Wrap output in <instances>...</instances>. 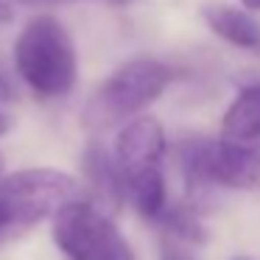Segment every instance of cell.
I'll return each instance as SVG.
<instances>
[{"instance_id":"cell-15","label":"cell","mask_w":260,"mask_h":260,"mask_svg":"<svg viewBox=\"0 0 260 260\" xmlns=\"http://www.w3.org/2000/svg\"><path fill=\"white\" fill-rule=\"evenodd\" d=\"M12 3H23V6L45 9V6H62V3H73V0H12Z\"/></svg>"},{"instance_id":"cell-13","label":"cell","mask_w":260,"mask_h":260,"mask_svg":"<svg viewBox=\"0 0 260 260\" xmlns=\"http://www.w3.org/2000/svg\"><path fill=\"white\" fill-rule=\"evenodd\" d=\"M9 104H0V137H6L9 132H12V126H14V118H12V112H9Z\"/></svg>"},{"instance_id":"cell-18","label":"cell","mask_w":260,"mask_h":260,"mask_svg":"<svg viewBox=\"0 0 260 260\" xmlns=\"http://www.w3.org/2000/svg\"><path fill=\"white\" fill-rule=\"evenodd\" d=\"M243 9H249V12H260V0H238Z\"/></svg>"},{"instance_id":"cell-1","label":"cell","mask_w":260,"mask_h":260,"mask_svg":"<svg viewBox=\"0 0 260 260\" xmlns=\"http://www.w3.org/2000/svg\"><path fill=\"white\" fill-rule=\"evenodd\" d=\"M14 68L37 98H64L79 79V56L53 14H37L14 40Z\"/></svg>"},{"instance_id":"cell-11","label":"cell","mask_w":260,"mask_h":260,"mask_svg":"<svg viewBox=\"0 0 260 260\" xmlns=\"http://www.w3.org/2000/svg\"><path fill=\"white\" fill-rule=\"evenodd\" d=\"M157 221L174 238H179L182 243H202L204 241V226H202V221H199V215L193 213V207H185V204L168 207V204H165V210L159 213Z\"/></svg>"},{"instance_id":"cell-17","label":"cell","mask_w":260,"mask_h":260,"mask_svg":"<svg viewBox=\"0 0 260 260\" xmlns=\"http://www.w3.org/2000/svg\"><path fill=\"white\" fill-rule=\"evenodd\" d=\"M12 23V9L6 6V0H0V25Z\"/></svg>"},{"instance_id":"cell-19","label":"cell","mask_w":260,"mask_h":260,"mask_svg":"<svg viewBox=\"0 0 260 260\" xmlns=\"http://www.w3.org/2000/svg\"><path fill=\"white\" fill-rule=\"evenodd\" d=\"M3 168H6V165H3V154H0V176H3Z\"/></svg>"},{"instance_id":"cell-7","label":"cell","mask_w":260,"mask_h":260,"mask_svg":"<svg viewBox=\"0 0 260 260\" xmlns=\"http://www.w3.org/2000/svg\"><path fill=\"white\" fill-rule=\"evenodd\" d=\"M81 168H84V179L90 187V204H95L107 215H115L126 199L123 176H120L115 157L101 143H90L81 157Z\"/></svg>"},{"instance_id":"cell-3","label":"cell","mask_w":260,"mask_h":260,"mask_svg":"<svg viewBox=\"0 0 260 260\" xmlns=\"http://www.w3.org/2000/svg\"><path fill=\"white\" fill-rule=\"evenodd\" d=\"M179 165L187 179L190 196L210 187L260 190V151L249 146L207 137H187L179 146Z\"/></svg>"},{"instance_id":"cell-4","label":"cell","mask_w":260,"mask_h":260,"mask_svg":"<svg viewBox=\"0 0 260 260\" xmlns=\"http://www.w3.org/2000/svg\"><path fill=\"white\" fill-rule=\"evenodd\" d=\"M53 241L70 260H137L112 215L87 199H70L53 213Z\"/></svg>"},{"instance_id":"cell-8","label":"cell","mask_w":260,"mask_h":260,"mask_svg":"<svg viewBox=\"0 0 260 260\" xmlns=\"http://www.w3.org/2000/svg\"><path fill=\"white\" fill-rule=\"evenodd\" d=\"M202 17L218 40L230 42L241 51L260 53V23L249 9L230 6V3H207L202 9Z\"/></svg>"},{"instance_id":"cell-20","label":"cell","mask_w":260,"mask_h":260,"mask_svg":"<svg viewBox=\"0 0 260 260\" xmlns=\"http://www.w3.org/2000/svg\"><path fill=\"white\" fill-rule=\"evenodd\" d=\"M232 260H252V257H232Z\"/></svg>"},{"instance_id":"cell-5","label":"cell","mask_w":260,"mask_h":260,"mask_svg":"<svg viewBox=\"0 0 260 260\" xmlns=\"http://www.w3.org/2000/svg\"><path fill=\"white\" fill-rule=\"evenodd\" d=\"M0 199L12 215V232H20L79 199V182L56 168H25L0 176Z\"/></svg>"},{"instance_id":"cell-14","label":"cell","mask_w":260,"mask_h":260,"mask_svg":"<svg viewBox=\"0 0 260 260\" xmlns=\"http://www.w3.org/2000/svg\"><path fill=\"white\" fill-rule=\"evenodd\" d=\"M159 260H196V257H193L190 252H185V249L168 246V249H165V252H162V257H159Z\"/></svg>"},{"instance_id":"cell-16","label":"cell","mask_w":260,"mask_h":260,"mask_svg":"<svg viewBox=\"0 0 260 260\" xmlns=\"http://www.w3.org/2000/svg\"><path fill=\"white\" fill-rule=\"evenodd\" d=\"M12 101V87L6 84V79L0 76V104H9Z\"/></svg>"},{"instance_id":"cell-12","label":"cell","mask_w":260,"mask_h":260,"mask_svg":"<svg viewBox=\"0 0 260 260\" xmlns=\"http://www.w3.org/2000/svg\"><path fill=\"white\" fill-rule=\"evenodd\" d=\"M9 235H14L12 232V215H9L6 204L0 199V238H9Z\"/></svg>"},{"instance_id":"cell-6","label":"cell","mask_w":260,"mask_h":260,"mask_svg":"<svg viewBox=\"0 0 260 260\" xmlns=\"http://www.w3.org/2000/svg\"><path fill=\"white\" fill-rule=\"evenodd\" d=\"M115 162L120 176L135 174L143 168H159L165 157V129L151 115H135L123 123L115 140Z\"/></svg>"},{"instance_id":"cell-2","label":"cell","mask_w":260,"mask_h":260,"mask_svg":"<svg viewBox=\"0 0 260 260\" xmlns=\"http://www.w3.org/2000/svg\"><path fill=\"white\" fill-rule=\"evenodd\" d=\"M179 70L151 56L123 62L81 109V126L87 132H107L123 120L140 115L171 87Z\"/></svg>"},{"instance_id":"cell-10","label":"cell","mask_w":260,"mask_h":260,"mask_svg":"<svg viewBox=\"0 0 260 260\" xmlns=\"http://www.w3.org/2000/svg\"><path fill=\"white\" fill-rule=\"evenodd\" d=\"M123 193L132 199L135 210L148 221H157L159 213L168 204V193H165V176L159 168H143L135 174L123 176Z\"/></svg>"},{"instance_id":"cell-9","label":"cell","mask_w":260,"mask_h":260,"mask_svg":"<svg viewBox=\"0 0 260 260\" xmlns=\"http://www.w3.org/2000/svg\"><path fill=\"white\" fill-rule=\"evenodd\" d=\"M221 140L238 146H260V81L246 84L221 118Z\"/></svg>"}]
</instances>
